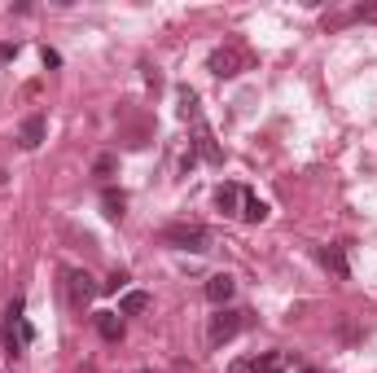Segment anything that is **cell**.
I'll return each mask as SVG.
<instances>
[{"instance_id": "cell-20", "label": "cell", "mask_w": 377, "mask_h": 373, "mask_svg": "<svg viewBox=\"0 0 377 373\" xmlns=\"http://www.w3.org/2000/svg\"><path fill=\"white\" fill-rule=\"evenodd\" d=\"M303 373H316V369H303Z\"/></svg>"}, {"instance_id": "cell-1", "label": "cell", "mask_w": 377, "mask_h": 373, "mask_svg": "<svg viewBox=\"0 0 377 373\" xmlns=\"http://www.w3.org/2000/svg\"><path fill=\"white\" fill-rule=\"evenodd\" d=\"M163 237L175 246V251H207V242H211L202 224H171Z\"/></svg>"}, {"instance_id": "cell-4", "label": "cell", "mask_w": 377, "mask_h": 373, "mask_svg": "<svg viewBox=\"0 0 377 373\" xmlns=\"http://www.w3.org/2000/svg\"><path fill=\"white\" fill-rule=\"evenodd\" d=\"M66 294H70V308H84V303H92L97 286H92V277H88V272L70 268V272H66Z\"/></svg>"}, {"instance_id": "cell-14", "label": "cell", "mask_w": 377, "mask_h": 373, "mask_svg": "<svg viewBox=\"0 0 377 373\" xmlns=\"http://www.w3.org/2000/svg\"><path fill=\"white\" fill-rule=\"evenodd\" d=\"M197 149H202V158H211V163H219L224 154H219V145L211 141V132L207 128H197Z\"/></svg>"}, {"instance_id": "cell-17", "label": "cell", "mask_w": 377, "mask_h": 373, "mask_svg": "<svg viewBox=\"0 0 377 373\" xmlns=\"http://www.w3.org/2000/svg\"><path fill=\"white\" fill-rule=\"evenodd\" d=\"M356 18H360V22H377V5H360Z\"/></svg>"}, {"instance_id": "cell-18", "label": "cell", "mask_w": 377, "mask_h": 373, "mask_svg": "<svg viewBox=\"0 0 377 373\" xmlns=\"http://www.w3.org/2000/svg\"><path fill=\"white\" fill-rule=\"evenodd\" d=\"M13 53H18V44H0V62H9Z\"/></svg>"}, {"instance_id": "cell-19", "label": "cell", "mask_w": 377, "mask_h": 373, "mask_svg": "<svg viewBox=\"0 0 377 373\" xmlns=\"http://www.w3.org/2000/svg\"><path fill=\"white\" fill-rule=\"evenodd\" d=\"M233 373H250V360H237V364H233Z\"/></svg>"}, {"instance_id": "cell-8", "label": "cell", "mask_w": 377, "mask_h": 373, "mask_svg": "<svg viewBox=\"0 0 377 373\" xmlns=\"http://www.w3.org/2000/svg\"><path fill=\"white\" fill-rule=\"evenodd\" d=\"M285 364H290L285 352H268V356H255V360H250V373H285Z\"/></svg>"}, {"instance_id": "cell-11", "label": "cell", "mask_w": 377, "mask_h": 373, "mask_svg": "<svg viewBox=\"0 0 377 373\" xmlns=\"http://www.w3.org/2000/svg\"><path fill=\"white\" fill-rule=\"evenodd\" d=\"M237 215H241L246 224H263V220H268V202H259V198H246Z\"/></svg>"}, {"instance_id": "cell-2", "label": "cell", "mask_w": 377, "mask_h": 373, "mask_svg": "<svg viewBox=\"0 0 377 373\" xmlns=\"http://www.w3.org/2000/svg\"><path fill=\"white\" fill-rule=\"evenodd\" d=\"M241 320H246V312H233V308H219L215 316H211V330H207V338H211V347H224L237 330H241Z\"/></svg>"}, {"instance_id": "cell-15", "label": "cell", "mask_w": 377, "mask_h": 373, "mask_svg": "<svg viewBox=\"0 0 377 373\" xmlns=\"http://www.w3.org/2000/svg\"><path fill=\"white\" fill-rule=\"evenodd\" d=\"M92 171H97V176H110V171H114V158H110V154H102V158H97V167H92Z\"/></svg>"}, {"instance_id": "cell-10", "label": "cell", "mask_w": 377, "mask_h": 373, "mask_svg": "<svg viewBox=\"0 0 377 373\" xmlns=\"http://www.w3.org/2000/svg\"><path fill=\"white\" fill-rule=\"evenodd\" d=\"M237 202H241V189H237V185H219V193H215V207H219L224 215H233V211H237Z\"/></svg>"}, {"instance_id": "cell-13", "label": "cell", "mask_w": 377, "mask_h": 373, "mask_svg": "<svg viewBox=\"0 0 377 373\" xmlns=\"http://www.w3.org/2000/svg\"><path fill=\"white\" fill-rule=\"evenodd\" d=\"M102 207H106V215H110V220H123V207H128V202H123V193L106 189V193H102Z\"/></svg>"}, {"instance_id": "cell-9", "label": "cell", "mask_w": 377, "mask_h": 373, "mask_svg": "<svg viewBox=\"0 0 377 373\" xmlns=\"http://www.w3.org/2000/svg\"><path fill=\"white\" fill-rule=\"evenodd\" d=\"M320 264L329 268L334 277H346V272H351V268H346V255H342V246H324V251H320Z\"/></svg>"}, {"instance_id": "cell-5", "label": "cell", "mask_w": 377, "mask_h": 373, "mask_svg": "<svg viewBox=\"0 0 377 373\" xmlns=\"http://www.w3.org/2000/svg\"><path fill=\"white\" fill-rule=\"evenodd\" d=\"M233 277H229V272H215V277L207 281V298H211V303H229V298H233Z\"/></svg>"}, {"instance_id": "cell-12", "label": "cell", "mask_w": 377, "mask_h": 373, "mask_svg": "<svg viewBox=\"0 0 377 373\" xmlns=\"http://www.w3.org/2000/svg\"><path fill=\"white\" fill-rule=\"evenodd\" d=\"M149 308V294L145 290H128V294H123V316H141Z\"/></svg>"}, {"instance_id": "cell-3", "label": "cell", "mask_w": 377, "mask_h": 373, "mask_svg": "<svg viewBox=\"0 0 377 373\" xmlns=\"http://www.w3.org/2000/svg\"><path fill=\"white\" fill-rule=\"evenodd\" d=\"M211 75H219V80H233V75H241V66H246V53L237 44H224V48H215L211 53Z\"/></svg>"}, {"instance_id": "cell-6", "label": "cell", "mask_w": 377, "mask_h": 373, "mask_svg": "<svg viewBox=\"0 0 377 373\" xmlns=\"http://www.w3.org/2000/svg\"><path fill=\"white\" fill-rule=\"evenodd\" d=\"M18 141H22V149H40V141H44V114H31L27 123H22Z\"/></svg>"}, {"instance_id": "cell-7", "label": "cell", "mask_w": 377, "mask_h": 373, "mask_svg": "<svg viewBox=\"0 0 377 373\" xmlns=\"http://www.w3.org/2000/svg\"><path fill=\"white\" fill-rule=\"evenodd\" d=\"M97 334L106 342H119L123 338V316L119 312H97Z\"/></svg>"}, {"instance_id": "cell-16", "label": "cell", "mask_w": 377, "mask_h": 373, "mask_svg": "<svg viewBox=\"0 0 377 373\" xmlns=\"http://www.w3.org/2000/svg\"><path fill=\"white\" fill-rule=\"evenodd\" d=\"M128 286V272H110V281H106V290H123Z\"/></svg>"}]
</instances>
